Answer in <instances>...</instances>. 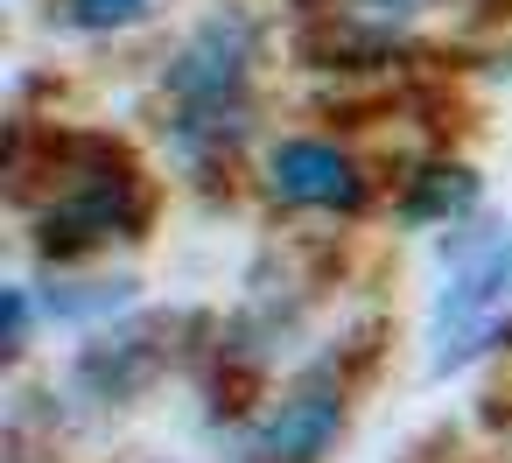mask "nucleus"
<instances>
[{"label":"nucleus","mask_w":512,"mask_h":463,"mask_svg":"<svg viewBox=\"0 0 512 463\" xmlns=\"http://www.w3.org/2000/svg\"><path fill=\"white\" fill-rule=\"evenodd\" d=\"M155 8V0H71V22L78 29H127Z\"/></svg>","instance_id":"5"},{"label":"nucleus","mask_w":512,"mask_h":463,"mask_svg":"<svg viewBox=\"0 0 512 463\" xmlns=\"http://www.w3.org/2000/svg\"><path fill=\"white\" fill-rule=\"evenodd\" d=\"M267 183L281 204H316V211H358L365 204V176L351 169V155H337L323 141H281L267 162Z\"/></svg>","instance_id":"2"},{"label":"nucleus","mask_w":512,"mask_h":463,"mask_svg":"<svg viewBox=\"0 0 512 463\" xmlns=\"http://www.w3.org/2000/svg\"><path fill=\"white\" fill-rule=\"evenodd\" d=\"M337 428H344V400L323 386H302L267 414V428L253 435V456L260 463H316L337 442Z\"/></svg>","instance_id":"3"},{"label":"nucleus","mask_w":512,"mask_h":463,"mask_svg":"<svg viewBox=\"0 0 512 463\" xmlns=\"http://www.w3.org/2000/svg\"><path fill=\"white\" fill-rule=\"evenodd\" d=\"M505 309H512V246H491V253H477V260L435 295V316H428V365H435V372L470 365V358L498 337Z\"/></svg>","instance_id":"1"},{"label":"nucleus","mask_w":512,"mask_h":463,"mask_svg":"<svg viewBox=\"0 0 512 463\" xmlns=\"http://www.w3.org/2000/svg\"><path fill=\"white\" fill-rule=\"evenodd\" d=\"M477 197V176L470 169H428V190L407 204V218H449V211H463Z\"/></svg>","instance_id":"4"}]
</instances>
